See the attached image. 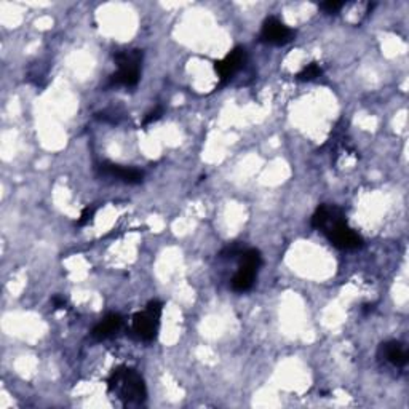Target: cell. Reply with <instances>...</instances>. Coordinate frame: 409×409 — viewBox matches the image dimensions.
Masks as SVG:
<instances>
[{"mask_svg":"<svg viewBox=\"0 0 409 409\" xmlns=\"http://www.w3.org/2000/svg\"><path fill=\"white\" fill-rule=\"evenodd\" d=\"M109 393H114L124 406H139L148 398V389L143 376L136 369L120 366L107 381Z\"/></svg>","mask_w":409,"mask_h":409,"instance_id":"6da1fadb","label":"cell"},{"mask_svg":"<svg viewBox=\"0 0 409 409\" xmlns=\"http://www.w3.org/2000/svg\"><path fill=\"white\" fill-rule=\"evenodd\" d=\"M115 61H117L119 71L109 78L107 87H126V88L136 87L139 82V74H141L143 52L141 50L121 52L115 57Z\"/></svg>","mask_w":409,"mask_h":409,"instance_id":"7a4b0ae2","label":"cell"},{"mask_svg":"<svg viewBox=\"0 0 409 409\" xmlns=\"http://www.w3.org/2000/svg\"><path fill=\"white\" fill-rule=\"evenodd\" d=\"M163 305L158 301H150L143 312H136L133 315L131 328L134 336L144 343H152L157 338L158 328H160Z\"/></svg>","mask_w":409,"mask_h":409,"instance_id":"3957f363","label":"cell"},{"mask_svg":"<svg viewBox=\"0 0 409 409\" xmlns=\"http://www.w3.org/2000/svg\"><path fill=\"white\" fill-rule=\"evenodd\" d=\"M261 266L262 256L258 249H243L240 254V267H238L235 277L232 278V290L237 292H247L251 290Z\"/></svg>","mask_w":409,"mask_h":409,"instance_id":"277c9868","label":"cell"},{"mask_svg":"<svg viewBox=\"0 0 409 409\" xmlns=\"http://www.w3.org/2000/svg\"><path fill=\"white\" fill-rule=\"evenodd\" d=\"M323 234L328 237L331 245L339 249H358L363 247V238L360 237L355 230L349 227L345 219H339L323 230Z\"/></svg>","mask_w":409,"mask_h":409,"instance_id":"5b68a950","label":"cell"},{"mask_svg":"<svg viewBox=\"0 0 409 409\" xmlns=\"http://www.w3.org/2000/svg\"><path fill=\"white\" fill-rule=\"evenodd\" d=\"M295 37V32L292 29L286 26L285 23H282L275 16L267 18L262 24L261 29V40L266 42V44L271 45H285Z\"/></svg>","mask_w":409,"mask_h":409,"instance_id":"8992f818","label":"cell"},{"mask_svg":"<svg viewBox=\"0 0 409 409\" xmlns=\"http://www.w3.org/2000/svg\"><path fill=\"white\" fill-rule=\"evenodd\" d=\"M245 63H247L245 48L237 47L227 54V57L223 58L221 61H216L215 71L219 78H221V82H227L242 69Z\"/></svg>","mask_w":409,"mask_h":409,"instance_id":"52a82bcc","label":"cell"},{"mask_svg":"<svg viewBox=\"0 0 409 409\" xmlns=\"http://www.w3.org/2000/svg\"><path fill=\"white\" fill-rule=\"evenodd\" d=\"M100 173L102 176H109V178H115L121 182H126V184H141L144 174L143 172H139L136 168L130 167H121L117 163H102L100 165Z\"/></svg>","mask_w":409,"mask_h":409,"instance_id":"ba28073f","label":"cell"},{"mask_svg":"<svg viewBox=\"0 0 409 409\" xmlns=\"http://www.w3.org/2000/svg\"><path fill=\"white\" fill-rule=\"evenodd\" d=\"M377 357L384 362L396 366V368H403L408 363V350L398 340H389V343H382L377 350Z\"/></svg>","mask_w":409,"mask_h":409,"instance_id":"9c48e42d","label":"cell"},{"mask_svg":"<svg viewBox=\"0 0 409 409\" xmlns=\"http://www.w3.org/2000/svg\"><path fill=\"white\" fill-rule=\"evenodd\" d=\"M344 219V213L334 205H320L312 216V227L315 230H325L329 224Z\"/></svg>","mask_w":409,"mask_h":409,"instance_id":"30bf717a","label":"cell"},{"mask_svg":"<svg viewBox=\"0 0 409 409\" xmlns=\"http://www.w3.org/2000/svg\"><path fill=\"white\" fill-rule=\"evenodd\" d=\"M124 325V319L119 314H109L105 316V320H101L91 331V336L96 340H105L107 338H111Z\"/></svg>","mask_w":409,"mask_h":409,"instance_id":"8fae6325","label":"cell"},{"mask_svg":"<svg viewBox=\"0 0 409 409\" xmlns=\"http://www.w3.org/2000/svg\"><path fill=\"white\" fill-rule=\"evenodd\" d=\"M321 74H323L321 67L316 63H312V64L305 66L304 69L296 76V78L301 82H312V81H315L316 77H320Z\"/></svg>","mask_w":409,"mask_h":409,"instance_id":"7c38bea8","label":"cell"},{"mask_svg":"<svg viewBox=\"0 0 409 409\" xmlns=\"http://www.w3.org/2000/svg\"><path fill=\"white\" fill-rule=\"evenodd\" d=\"M95 213H96V206H87L82 211V215H81V219L77 221V225H85V224H88L91 219H93L95 216Z\"/></svg>","mask_w":409,"mask_h":409,"instance_id":"4fadbf2b","label":"cell"},{"mask_svg":"<svg viewBox=\"0 0 409 409\" xmlns=\"http://www.w3.org/2000/svg\"><path fill=\"white\" fill-rule=\"evenodd\" d=\"M343 7H344V2H334V0H329V2L320 5V8L323 11H326V13H336V11H339Z\"/></svg>","mask_w":409,"mask_h":409,"instance_id":"5bb4252c","label":"cell"},{"mask_svg":"<svg viewBox=\"0 0 409 409\" xmlns=\"http://www.w3.org/2000/svg\"><path fill=\"white\" fill-rule=\"evenodd\" d=\"M163 115V109L162 107H155L154 111H150L148 115L144 117V121H143V125H150V124H154V121H157L158 119H160Z\"/></svg>","mask_w":409,"mask_h":409,"instance_id":"9a60e30c","label":"cell"},{"mask_svg":"<svg viewBox=\"0 0 409 409\" xmlns=\"http://www.w3.org/2000/svg\"><path fill=\"white\" fill-rule=\"evenodd\" d=\"M52 302L54 305V309H64L66 307V299L64 297H59V296H54L52 299Z\"/></svg>","mask_w":409,"mask_h":409,"instance_id":"2e32d148","label":"cell"}]
</instances>
